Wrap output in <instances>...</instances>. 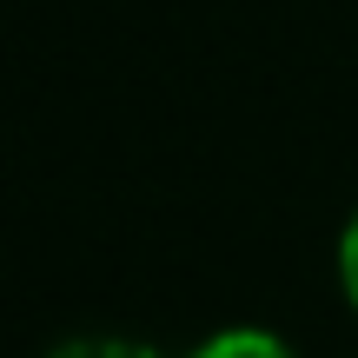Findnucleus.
<instances>
[{
	"mask_svg": "<svg viewBox=\"0 0 358 358\" xmlns=\"http://www.w3.org/2000/svg\"><path fill=\"white\" fill-rule=\"evenodd\" d=\"M199 358H292V352H285L272 332H219Z\"/></svg>",
	"mask_w": 358,
	"mask_h": 358,
	"instance_id": "f257e3e1",
	"label": "nucleus"
},
{
	"mask_svg": "<svg viewBox=\"0 0 358 358\" xmlns=\"http://www.w3.org/2000/svg\"><path fill=\"white\" fill-rule=\"evenodd\" d=\"M53 358H159V352L127 345V338H80V345H66V352H53Z\"/></svg>",
	"mask_w": 358,
	"mask_h": 358,
	"instance_id": "f03ea898",
	"label": "nucleus"
},
{
	"mask_svg": "<svg viewBox=\"0 0 358 358\" xmlns=\"http://www.w3.org/2000/svg\"><path fill=\"white\" fill-rule=\"evenodd\" d=\"M345 292L358 299V219H352V232H345Z\"/></svg>",
	"mask_w": 358,
	"mask_h": 358,
	"instance_id": "7ed1b4c3",
	"label": "nucleus"
}]
</instances>
